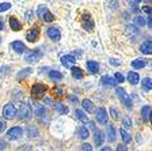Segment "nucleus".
<instances>
[{
	"label": "nucleus",
	"instance_id": "f257e3e1",
	"mask_svg": "<svg viewBox=\"0 0 152 151\" xmlns=\"http://www.w3.org/2000/svg\"><path fill=\"white\" fill-rule=\"evenodd\" d=\"M41 56H42V50H41V48H37V49L30 50L28 53H26L25 60H26V63L33 64V63H37L38 60L41 59Z\"/></svg>",
	"mask_w": 152,
	"mask_h": 151
},
{
	"label": "nucleus",
	"instance_id": "f03ea898",
	"mask_svg": "<svg viewBox=\"0 0 152 151\" xmlns=\"http://www.w3.org/2000/svg\"><path fill=\"white\" fill-rule=\"evenodd\" d=\"M16 114H18V117L20 120H28L30 117H31V114H33V109H31V106H30L28 104H20L19 112Z\"/></svg>",
	"mask_w": 152,
	"mask_h": 151
},
{
	"label": "nucleus",
	"instance_id": "7ed1b4c3",
	"mask_svg": "<svg viewBox=\"0 0 152 151\" xmlns=\"http://www.w3.org/2000/svg\"><path fill=\"white\" fill-rule=\"evenodd\" d=\"M16 108L14 104H6L3 108V117L6 120H12L16 116Z\"/></svg>",
	"mask_w": 152,
	"mask_h": 151
},
{
	"label": "nucleus",
	"instance_id": "20e7f679",
	"mask_svg": "<svg viewBox=\"0 0 152 151\" xmlns=\"http://www.w3.org/2000/svg\"><path fill=\"white\" fill-rule=\"evenodd\" d=\"M115 93H117V95L120 97V99L122 101L124 104H125V106L126 108H132V99H130V95L128 94L125 90H124L122 87H117V90H115Z\"/></svg>",
	"mask_w": 152,
	"mask_h": 151
},
{
	"label": "nucleus",
	"instance_id": "39448f33",
	"mask_svg": "<svg viewBox=\"0 0 152 151\" xmlns=\"http://www.w3.org/2000/svg\"><path fill=\"white\" fill-rule=\"evenodd\" d=\"M23 135V129L20 127H12L11 129L7 131V139L8 140H16Z\"/></svg>",
	"mask_w": 152,
	"mask_h": 151
},
{
	"label": "nucleus",
	"instance_id": "423d86ee",
	"mask_svg": "<svg viewBox=\"0 0 152 151\" xmlns=\"http://www.w3.org/2000/svg\"><path fill=\"white\" fill-rule=\"evenodd\" d=\"M82 25L86 30H88V32H92V29H94V21L91 19V15L90 14H84L82 18Z\"/></svg>",
	"mask_w": 152,
	"mask_h": 151
},
{
	"label": "nucleus",
	"instance_id": "0eeeda50",
	"mask_svg": "<svg viewBox=\"0 0 152 151\" xmlns=\"http://www.w3.org/2000/svg\"><path fill=\"white\" fill-rule=\"evenodd\" d=\"M46 34L52 41H58L61 38V33H60V29L58 27H49L46 30Z\"/></svg>",
	"mask_w": 152,
	"mask_h": 151
},
{
	"label": "nucleus",
	"instance_id": "6e6552de",
	"mask_svg": "<svg viewBox=\"0 0 152 151\" xmlns=\"http://www.w3.org/2000/svg\"><path fill=\"white\" fill-rule=\"evenodd\" d=\"M61 64L66 68H71L73 64H76V59L72 55H64V56H61Z\"/></svg>",
	"mask_w": 152,
	"mask_h": 151
},
{
	"label": "nucleus",
	"instance_id": "1a4fd4ad",
	"mask_svg": "<svg viewBox=\"0 0 152 151\" xmlns=\"http://www.w3.org/2000/svg\"><path fill=\"white\" fill-rule=\"evenodd\" d=\"M107 112L104 108H99L96 110V120H98V123L101 124H107Z\"/></svg>",
	"mask_w": 152,
	"mask_h": 151
},
{
	"label": "nucleus",
	"instance_id": "9d476101",
	"mask_svg": "<svg viewBox=\"0 0 152 151\" xmlns=\"http://www.w3.org/2000/svg\"><path fill=\"white\" fill-rule=\"evenodd\" d=\"M38 37H39V29H37V27L28 30L27 34H26V40L28 42H35L38 40Z\"/></svg>",
	"mask_w": 152,
	"mask_h": 151
},
{
	"label": "nucleus",
	"instance_id": "9b49d317",
	"mask_svg": "<svg viewBox=\"0 0 152 151\" xmlns=\"http://www.w3.org/2000/svg\"><path fill=\"white\" fill-rule=\"evenodd\" d=\"M101 82H102V85H103L104 87H114V86L117 85V82H115V79L111 78V76H109V75L102 76Z\"/></svg>",
	"mask_w": 152,
	"mask_h": 151
},
{
	"label": "nucleus",
	"instance_id": "f8f14e48",
	"mask_svg": "<svg viewBox=\"0 0 152 151\" xmlns=\"http://www.w3.org/2000/svg\"><path fill=\"white\" fill-rule=\"evenodd\" d=\"M94 140H95V144L98 146V147H101L104 142V133L102 131H99V129H96L94 132Z\"/></svg>",
	"mask_w": 152,
	"mask_h": 151
},
{
	"label": "nucleus",
	"instance_id": "ddd939ff",
	"mask_svg": "<svg viewBox=\"0 0 152 151\" xmlns=\"http://www.w3.org/2000/svg\"><path fill=\"white\" fill-rule=\"evenodd\" d=\"M11 48L15 50L16 53H23V52H26V45L23 44L22 41H14L12 44H11Z\"/></svg>",
	"mask_w": 152,
	"mask_h": 151
},
{
	"label": "nucleus",
	"instance_id": "4468645a",
	"mask_svg": "<svg viewBox=\"0 0 152 151\" xmlns=\"http://www.w3.org/2000/svg\"><path fill=\"white\" fill-rule=\"evenodd\" d=\"M141 53L144 55H152V41H145L142 42L141 46H140Z\"/></svg>",
	"mask_w": 152,
	"mask_h": 151
},
{
	"label": "nucleus",
	"instance_id": "2eb2a0df",
	"mask_svg": "<svg viewBox=\"0 0 152 151\" xmlns=\"http://www.w3.org/2000/svg\"><path fill=\"white\" fill-rule=\"evenodd\" d=\"M86 66H87L90 72H92V74L99 72V64L96 63V61H94V60H88V61L86 63Z\"/></svg>",
	"mask_w": 152,
	"mask_h": 151
},
{
	"label": "nucleus",
	"instance_id": "dca6fc26",
	"mask_svg": "<svg viewBox=\"0 0 152 151\" xmlns=\"http://www.w3.org/2000/svg\"><path fill=\"white\" fill-rule=\"evenodd\" d=\"M46 91V87L44 85H34L31 87V94L33 95H42Z\"/></svg>",
	"mask_w": 152,
	"mask_h": 151
},
{
	"label": "nucleus",
	"instance_id": "f3484780",
	"mask_svg": "<svg viewBox=\"0 0 152 151\" xmlns=\"http://www.w3.org/2000/svg\"><path fill=\"white\" fill-rule=\"evenodd\" d=\"M53 108H54V110H56V112H58V113H61V114H66L68 112H69L68 106H65V105L61 104V102H54Z\"/></svg>",
	"mask_w": 152,
	"mask_h": 151
},
{
	"label": "nucleus",
	"instance_id": "a211bd4d",
	"mask_svg": "<svg viewBox=\"0 0 152 151\" xmlns=\"http://www.w3.org/2000/svg\"><path fill=\"white\" fill-rule=\"evenodd\" d=\"M10 26H11V29H12L14 32H18V30H20V29H22L20 22H19L15 16H11V18H10Z\"/></svg>",
	"mask_w": 152,
	"mask_h": 151
},
{
	"label": "nucleus",
	"instance_id": "6ab92c4d",
	"mask_svg": "<svg viewBox=\"0 0 152 151\" xmlns=\"http://www.w3.org/2000/svg\"><path fill=\"white\" fill-rule=\"evenodd\" d=\"M77 135H79V138L80 139H87L90 136V131L87 129V127H84V125H80L79 128H77Z\"/></svg>",
	"mask_w": 152,
	"mask_h": 151
},
{
	"label": "nucleus",
	"instance_id": "aec40b11",
	"mask_svg": "<svg viewBox=\"0 0 152 151\" xmlns=\"http://www.w3.org/2000/svg\"><path fill=\"white\" fill-rule=\"evenodd\" d=\"M75 114H76V119L79 120V121H82V123H84V124H87L90 121L88 120V117H87V114L83 112V110H80V109H76V112H75Z\"/></svg>",
	"mask_w": 152,
	"mask_h": 151
},
{
	"label": "nucleus",
	"instance_id": "412c9836",
	"mask_svg": "<svg viewBox=\"0 0 152 151\" xmlns=\"http://www.w3.org/2000/svg\"><path fill=\"white\" fill-rule=\"evenodd\" d=\"M82 105H83V108H84V110H86V112H88V113H92V112H94V110H95L94 104H92V102H91V101H90V99H87V98L82 101Z\"/></svg>",
	"mask_w": 152,
	"mask_h": 151
},
{
	"label": "nucleus",
	"instance_id": "4be33fe9",
	"mask_svg": "<svg viewBox=\"0 0 152 151\" xmlns=\"http://www.w3.org/2000/svg\"><path fill=\"white\" fill-rule=\"evenodd\" d=\"M151 112H152V109L149 106H142L141 108V117H142V120H144V121H148L149 120V116H151Z\"/></svg>",
	"mask_w": 152,
	"mask_h": 151
},
{
	"label": "nucleus",
	"instance_id": "5701e85b",
	"mask_svg": "<svg viewBox=\"0 0 152 151\" xmlns=\"http://www.w3.org/2000/svg\"><path fill=\"white\" fill-rule=\"evenodd\" d=\"M128 80H129L132 85H137V83L140 82V76L137 72H133V71H130L129 74H128Z\"/></svg>",
	"mask_w": 152,
	"mask_h": 151
},
{
	"label": "nucleus",
	"instance_id": "b1692460",
	"mask_svg": "<svg viewBox=\"0 0 152 151\" xmlns=\"http://www.w3.org/2000/svg\"><path fill=\"white\" fill-rule=\"evenodd\" d=\"M145 64H147L145 59H136V60H133V61H132V67L134 69L142 68V67H145Z\"/></svg>",
	"mask_w": 152,
	"mask_h": 151
},
{
	"label": "nucleus",
	"instance_id": "393cba45",
	"mask_svg": "<svg viewBox=\"0 0 152 151\" xmlns=\"http://www.w3.org/2000/svg\"><path fill=\"white\" fill-rule=\"evenodd\" d=\"M145 23H147V21L142 15L134 16V26H136V27H142V26H145Z\"/></svg>",
	"mask_w": 152,
	"mask_h": 151
},
{
	"label": "nucleus",
	"instance_id": "a878e982",
	"mask_svg": "<svg viewBox=\"0 0 152 151\" xmlns=\"http://www.w3.org/2000/svg\"><path fill=\"white\" fill-rule=\"evenodd\" d=\"M34 112L38 117H45L46 116V110H45L44 106H39V105H34Z\"/></svg>",
	"mask_w": 152,
	"mask_h": 151
},
{
	"label": "nucleus",
	"instance_id": "bb28decb",
	"mask_svg": "<svg viewBox=\"0 0 152 151\" xmlns=\"http://www.w3.org/2000/svg\"><path fill=\"white\" fill-rule=\"evenodd\" d=\"M107 135H109V142H114L115 140V129L111 124L107 125Z\"/></svg>",
	"mask_w": 152,
	"mask_h": 151
},
{
	"label": "nucleus",
	"instance_id": "cd10ccee",
	"mask_svg": "<svg viewBox=\"0 0 152 151\" xmlns=\"http://www.w3.org/2000/svg\"><path fill=\"white\" fill-rule=\"evenodd\" d=\"M72 76L75 79H83L84 74H83V71L80 68H77V67H73V68H72Z\"/></svg>",
	"mask_w": 152,
	"mask_h": 151
},
{
	"label": "nucleus",
	"instance_id": "c85d7f7f",
	"mask_svg": "<svg viewBox=\"0 0 152 151\" xmlns=\"http://www.w3.org/2000/svg\"><path fill=\"white\" fill-rule=\"evenodd\" d=\"M31 72H33V69H31V68H23L22 71H20V72H18L16 78H18V79H23V78H26V76H28Z\"/></svg>",
	"mask_w": 152,
	"mask_h": 151
},
{
	"label": "nucleus",
	"instance_id": "c756f323",
	"mask_svg": "<svg viewBox=\"0 0 152 151\" xmlns=\"http://www.w3.org/2000/svg\"><path fill=\"white\" fill-rule=\"evenodd\" d=\"M49 76H50V79H53V80H61V79L64 78V75L61 72H58V71H50L49 72Z\"/></svg>",
	"mask_w": 152,
	"mask_h": 151
},
{
	"label": "nucleus",
	"instance_id": "7c9ffc66",
	"mask_svg": "<svg viewBox=\"0 0 152 151\" xmlns=\"http://www.w3.org/2000/svg\"><path fill=\"white\" fill-rule=\"evenodd\" d=\"M120 133H121V136H122V140H124V143L125 144H128V143H130V135L125 131L124 128H121L120 129Z\"/></svg>",
	"mask_w": 152,
	"mask_h": 151
},
{
	"label": "nucleus",
	"instance_id": "2f4dec72",
	"mask_svg": "<svg viewBox=\"0 0 152 151\" xmlns=\"http://www.w3.org/2000/svg\"><path fill=\"white\" fill-rule=\"evenodd\" d=\"M141 85H142V88H144V90H152V79H149V78L142 79Z\"/></svg>",
	"mask_w": 152,
	"mask_h": 151
},
{
	"label": "nucleus",
	"instance_id": "473e14b6",
	"mask_svg": "<svg viewBox=\"0 0 152 151\" xmlns=\"http://www.w3.org/2000/svg\"><path fill=\"white\" fill-rule=\"evenodd\" d=\"M48 11H49V10H48V7L42 4V6H38L37 14H38V16H39V18H44V15H45V14L48 13Z\"/></svg>",
	"mask_w": 152,
	"mask_h": 151
},
{
	"label": "nucleus",
	"instance_id": "72a5a7b5",
	"mask_svg": "<svg viewBox=\"0 0 152 151\" xmlns=\"http://www.w3.org/2000/svg\"><path fill=\"white\" fill-rule=\"evenodd\" d=\"M27 136H28V138H37V136H38V129L35 128V127H28Z\"/></svg>",
	"mask_w": 152,
	"mask_h": 151
},
{
	"label": "nucleus",
	"instance_id": "f704fd0d",
	"mask_svg": "<svg viewBox=\"0 0 152 151\" xmlns=\"http://www.w3.org/2000/svg\"><path fill=\"white\" fill-rule=\"evenodd\" d=\"M122 125H124V128H126V129H129L130 127H132V120H130L129 116H125V117H124Z\"/></svg>",
	"mask_w": 152,
	"mask_h": 151
},
{
	"label": "nucleus",
	"instance_id": "c9c22d12",
	"mask_svg": "<svg viewBox=\"0 0 152 151\" xmlns=\"http://www.w3.org/2000/svg\"><path fill=\"white\" fill-rule=\"evenodd\" d=\"M42 19H44L45 22H52V21L54 19V16H53V14H52L50 11H48V13L44 15V18H42Z\"/></svg>",
	"mask_w": 152,
	"mask_h": 151
},
{
	"label": "nucleus",
	"instance_id": "e433bc0d",
	"mask_svg": "<svg viewBox=\"0 0 152 151\" xmlns=\"http://www.w3.org/2000/svg\"><path fill=\"white\" fill-rule=\"evenodd\" d=\"M126 32H128V34H137V27L134 25H129L126 29Z\"/></svg>",
	"mask_w": 152,
	"mask_h": 151
},
{
	"label": "nucleus",
	"instance_id": "4c0bfd02",
	"mask_svg": "<svg viewBox=\"0 0 152 151\" xmlns=\"http://www.w3.org/2000/svg\"><path fill=\"white\" fill-rule=\"evenodd\" d=\"M25 15H26V21H27V22L30 23V22H31V21H33V16H34V13H33L31 10H27V11H26V14H25Z\"/></svg>",
	"mask_w": 152,
	"mask_h": 151
},
{
	"label": "nucleus",
	"instance_id": "58836bf2",
	"mask_svg": "<svg viewBox=\"0 0 152 151\" xmlns=\"http://www.w3.org/2000/svg\"><path fill=\"white\" fill-rule=\"evenodd\" d=\"M109 112H110L111 117H113L114 120H118V119H120V116H118V112H117V109H115V108H110V110H109Z\"/></svg>",
	"mask_w": 152,
	"mask_h": 151
},
{
	"label": "nucleus",
	"instance_id": "ea45409f",
	"mask_svg": "<svg viewBox=\"0 0 152 151\" xmlns=\"http://www.w3.org/2000/svg\"><path fill=\"white\" fill-rule=\"evenodd\" d=\"M10 8H11V3H0V13L7 11Z\"/></svg>",
	"mask_w": 152,
	"mask_h": 151
},
{
	"label": "nucleus",
	"instance_id": "a19ab883",
	"mask_svg": "<svg viewBox=\"0 0 152 151\" xmlns=\"http://www.w3.org/2000/svg\"><path fill=\"white\" fill-rule=\"evenodd\" d=\"M114 79H115V82H117V83H122L124 80H125L124 75H122V74H120V72H117L115 75H114Z\"/></svg>",
	"mask_w": 152,
	"mask_h": 151
},
{
	"label": "nucleus",
	"instance_id": "79ce46f5",
	"mask_svg": "<svg viewBox=\"0 0 152 151\" xmlns=\"http://www.w3.org/2000/svg\"><path fill=\"white\" fill-rule=\"evenodd\" d=\"M82 151H92L91 144H88V143H83L82 144Z\"/></svg>",
	"mask_w": 152,
	"mask_h": 151
},
{
	"label": "nucleus",
	"instance_id": "37998d69",
	"mask_svg": "<svg viewBox=\"0 0 152 151\" xmlns=\"http://www.w3.org/2000/svg\"><path fill=\"white\" fill-rule=\"evenodd\" d=\"M129 6H132L130 8H132V11H137L139 10V1H130Z\"/></svg>",
	"mask_w": 152,
	"mask_h": 151
},
{
	"label": "nucleus",
	"instance_id": "c03bdc74",
	"mask_svg": "<svg viewBox=\"0 0 152 151\" xmlns=\"http://www.w3.org/2000/svg\"><path fill=\"white\" fill-rule=\"evenodd\" d=\"M68 99H69L71 104H77V102H79L77 97H75V95H69V97H68Z\"/></svg>",
	"mask_w": 152,
	"mask_h": 151
},
{
	"label": "nucleus",
	"instance_id": "a18cd8bd",
	"mask_svg": "<svg viewBox=\"0 0 152 151\" xmlns=\"http://www.w3.org/2000/svg\"><path fill=\"white\" fill-rule=\"evenodd\" d=\"M115 151H128V147H126L125 144H120V146L117 147V150H115Z\"/></svg>",
	"mask_w": 152,
	"mask_h": 151
},
{
	"label": "nucleus",
	"instance_id": "49530a36",
	"mask_svg": "<svg viewBox=\"0 0 152 151\" xmlns=\"http://www.w3.org/2000/svg\"><path fill=\"white\" fill-rule=\"evenodd\" d=\"M4 129H6V123H4V120H0V133L3 132Z\"/></svg>",
	"mask_w": 152,
	"mask_h": 151
},
{
	"label": "nucleus",
	"instance_id": "de8ad7c7",
	"mask_svg": "<svg viewBox=\"0 0 152 151\" xmlns=\"http://www.w3.org/2000/svg\"><path fill=\"white\" fill-rule=\"evenodd\" d=\"M110 64L111 66H120V61H118V60H115V59H110Z\"/></svg>",
	"mask_w": 152,
	"mask_h": 151
},
{
	"label": "nucleus",
	"instance_id": "09e8293b",
	"mask_svg": "<svg viewBox=\"0 0 152 151\" xmlns=\"http://www.w3.org/2000/svg\"><path fill=\"white\" fill-rule=\"evenodd\" d=\"M142 11H144V13H147V14H152V10L149 8V7H147V6L142 7Z\"/></svg>",
	"mask_w": 152,
	"mask_h": 151
},
{
	"label": "nucleus",
	"instance_id": "8fccbe9b",
	"mask_svg": "<svg viewBox=\"0 0 152 151\" xmlns=\"http://www.w3.org/2000/svg\"><path fill=\"white\" fill-rule=\"evenodd\" d=\"M6 142H4V140H1V139H0V151L1 150H4V148H6Z\"/></svg>",
	"mask_w": 152,
	"mask_h": 151
},
{
	"label": "nucleus",
	"instance_id": "3c124183",
	"mask_svg": "<svg viewBox=\"0 0 152 151\" xmlns=\"http://www.w3.org/2000/svg\"><path fill=\"white\" fill-rule=\"evenodd\" d=\"M88 127L92 129V131H94V132H95V131H96V128H95V124H94V121H88Z\"/></svg>",
	"mask_w": 152,
	"mask_h": 151
},
{
	"label": "nucleus",
	"instance_id": "603ef678",
	"mask_svg": "<svg viewBox=\"0 0 152 151\" xmlns=\"http://www.w3.org/2000/svg\"><path fill=\"white\" fill-rule=\"evenodd\" d=\"M148 26L149 27H152V16H149L148 18Z\"/></svg>",
	"mask_w": 152,
	"mask_h": 151
},
{
	"label": "nucleus",
	"instance_id": "864d4df0",
	"mask_svg": "<svg viewBox=\"0 0 152 151\" xmlns=\"http://www.w3.org/2000/svg\"><path fill=\"white\" fill-rule=\"evenodd\" d=\"M101 151H113V150H111L110 147H103V148H102Z\"/></svg>",
	"mask_w": 152,
	"mask_h": 151
},
{
	"label": "nucleus",
	"instance_id": "5fc2aeb1",
	"mask_svg": "<svg viewBox=\"0 0 152 151\" xmlns=\"http://www.w3.org/2000/svg\"><path fill=\"white\" fill-rule=\"evenodd\" d=\"M56 91H57V94L58 95H63V90H61V88H57Z\"/></svg>",
	"mask_w": 152,
	"mask_h": 151
},
{
	"label": "nucleus",
	"instance_id": "6e6d98bb",
	"mask_svg": "<svg viewBox=\"0 0 152 151\" xmlns=\"http://www.w3.org/2000/svg\"><path fill=\"white\" fill-rule=\"evenodd\" d=\"M3 27H4V25H3V22L0 21V30H3Z\"/></svg>",
	"mask_w": 152,
	"mask_h": 151
},
{
	"label": "nucleus",
	"instance_id": "4d7b16f0",
	"mask_svg": "<svg viewBox=\"0 0 152 151\" xmlns=\"http://www.w3.org/2000/svg\"><path fill=\"white\" fill-rule=\"evenodd\" d=\"M149 120H151V121H152V112H151V116H149Z\"/></svg>",
	"mask_w": 152,
	"mask_h": 151
},
{
	"label": "nucleus",
	"instance_id": "13d9d810",
	"mask_svg": "<svg viewBox=\"0 0 152 151\" xmlns=\"http://www.w3.org/2000/svg\"><path fill=\"white\" fill-rule=\"evenodd\" d=\"M0 42H1V38H0Z\"/></svg>",
	"mask_w": 152,
	"mask_h": 151
}]
</instances>
